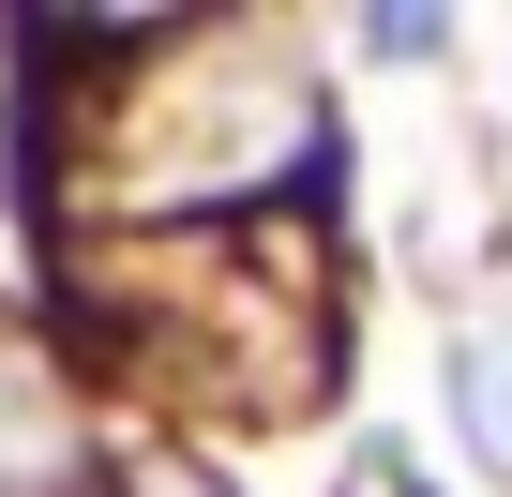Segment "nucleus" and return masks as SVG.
Masks as SVG:
<instances>
[{
    "label": "nucleus",
    "mask_w": 512,
    "mask_h": 497,
    "mask_svg": "<svg viewBox=\"0 0 512 497\" xmlns=\"http://www.w3.org/2000/svg\"><path fill=\"white\" fill-rule=\"evenodd\" d=\"M362 46H392V61H422V46H452V16H407V0H392V16H362Z\"/></svg>",
    "instance_id": "2"
},
{
    "label": "nucleus",
    "mask_w": 512,
    "mask_h": 497,
    "mask_svg": "<svg viewBox=\"0 0 512 497\" xmlns=\"http://www.w3.org/2000/svg\"><path fill=\"white\" fill-rule=\"evenodd\" d=\"M452 422H467V452H482V482H512V317H482V332H452Z\"/></svg>",
    "instance_id": "1"
}]
</instances>
